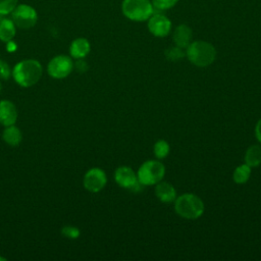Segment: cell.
<instances>
[{
    "instance_id": "obj_8",
    "label": "cell",
    "mask_w": 261,
    "mask_h": 261,
    "mask_svg": "<svg viewBox=\"0 0 261 261\" xmlns=\"http://www.w3.org/2000/svg\"><path fill=\"white\" fill-rule=\"evenodd\" d=\"M107 182V176L103 169L94 167L89 169L85 176H84V187L86 190L92 193H97L103 190V188L106 186Z\"/></svg>"
},
{
    "instance_id": "obj_15",
    "label": "cell",
    "mask_w": 261,
    "mask_h": 261,
    "mask_svg": "<svg viewBox=\"0 0 261 261\" xmlns=\"http://www.w3.org/2000/svg\"><path fill=\"white\" fill-rule=\"evenodd\" d=\"M2 138L6 144H8L9 146L15 147V146L19 145V143L21 142L22 135H21L20 129L17 126H15L14 124H12V125H8L5 127V129L3 130V134H2Z\"/></svg>"
},
{
    "instance_id": "obj_20",
    "label": "cell",
    "mask_w": 261,
    "mask_h": 261,
    "mask_svg": "<svg viewBox=\"0 0 261 261\" xmlns=\"http://www.w3.org/2000/svg\"><path fill=\"white\" fill-rule=\"evenodd\" d=\"M169 153V144L164 140H158L154 145V154L157 158H165Z\"/></svg>"
},
{
    "instance_id": "obj_16",
    "label": "cell",
    "mask_w": 261,
    "mask_h": 261,
    "mask_svg": "<svg viewBox=\"0 0 261 261\" xmlns=\"http://www.w3.org/2000/svg\"><path fill=\"white\" fill-rule=\"evenodd\" d=\"M16 25L12 19L3 18L0 20V40L2 42H9L13 40L16 33Z\"/></svg>"
},
{
    "instance_id": "obj_18",
    "label": "cell",
    "mask_w": 261,
    "mask_h": 261,
    "mask_svg": "<svg viewBox=\"0 0 261 261\" xmlns=\"http://www.w3.org/2000/svg\"><path fill=\"white\" fill-rule=\"evenodd\" d=\"M251 175V167L249 165L242 164L238 166L232 174V178L237 184H245Z\"/></svg>"
},
{
    "instance_id": "obj_23",
    "label": "cell",
    "mask_w": 261,
    "mask_h": 261,
    "mask_svg": "<svg viewBox=\"0 0 261 261\" xmlns=\"http://www.w3.org/2000/svg\"><path fill=\"white\" fill-rule=\"evenodd\" d=\"M61 234L64 237V238H67V239H71V240H74V239H77L81 234V231L80 229L76 227V226H72V225H65L61 228Z\"/></svg>"
},
{
    "instance_id": "obj_19",
    "label": "cell",
    "mask_w": 261,
    "mask_h": 261,
    "mask_svg": "<svg viewBox=\"0 0 261 261\" xmlns=\"http://www.w3.org/2000/svg\"><path fill=\"white\" fill-rule=\"evenodd\" d=\"M164 55H165L166 59H168V60L177 61L186 55V52L184 51L182 48L174 45V46L166 48L165 51H164Z\"/></svg>"
},
{
    "instance_id": "obj_1",
    "label": "cell",
    "mask_w": 261,
    "mask_h": 261,
    "mask_svg": "<svg viewBox=\"0 0 261 261\" xmlns=\"http://www.w3.org/2000/svg\"><path fill=\"white\" fill-rule=\"evenodd\" d=\"M42 65L35 59L19 61L12 69V76L17 85L29 88L37 84L42 76Z\"/></svg>"
},
{
    "instance_id": "obj_28",
    "label": "cell",
    "mask_w": 261,
    "mask_h": 261,
    "mask_svg": "<svg viewBox=\"0 0 261 261\" xmlns=\"http://www.w3.org/2000/svg\"><path fill=\"white\" fill-rule=\"evenodd\" d=\"M6 260V258H4V257H0V261H5Z\"/></svg>"
},
{
    "instance_id": "obj_21",
    "label": "cell",
    "mask_w": 261,
    "mask_h": 261,
    "mask_svg": "<svg viewBox=\"0 0 261 261\" xmlns=\"http://www.w3.org/2000/svg\"><path fill=\"white\" fill-rule=\"evenodd\" d=\"M18 0H0V15L11 13L16 7Z\"/></svg>"
},
{
    "instance_id": "obj_29",
    "label": "cell",
    "mask_w": 261,
    "mask_h": 261,
    "mask_svg": "<svg viewBox=\"0 0 261 261\" xmlns=\"http://www.w3.org/2000/svg\"><path fill=\"white\" fill-rule=\"evenodd\" d=\"M1 89H2V86H1V83H0V92H1Z\"/></svg>"
},
{
    "instance_id": "obj_17",
    "label": "cell",
    "mask_w": 261,
    "mask_h": 261,
    "mask_svg": "<svg viewBox=\"0 0 261 261\" xmlns=\"http://www.w3.org/2000/svg\"><path fill=\"white\" fill-rule=\"evenodd\" d=\"M245 163L250 167H256L261 164V146L253 145L245 153Z\"/></svg>"
},
{
    "instance_id": "obj_6",
    "label": "cell",
    "mask_w": 261,
    "mask_h": 261,
    "mask_svg": "<svg viewBox=\"0 0 261 261\" xmlns=\"http://www.w3.org/2000/svg\"><path fill=\"white\" fill-rule=\"evenodd\" d=\"M11 18L17 28L27 30L36 24L38 15L35 8H33L32 6L27 4H20L16 5V7L12 10Z\"/></svg>"
},
{
    "instance_id": "obj_25",
    "label": "cell",
    "mask_w": 261,
    "mask_h": 261,
    "mask_svg": "<svg viewBox=\"0 0 261 261\" xmlns=\"http://www.w3.org/2000/svg\"><path fill=\"white\" fill-rule=\"evenodd\" d=\"M73 66L75 67V69L79 71V72H85L87 69H88V64L87 62L84 60V58H80V59H76V62L73 64Z\"/></svg>"
},
{
    "instance_id": "obj_5",
    "label": "cell",
    "mask_w": 261,
    "mask_h": 261,
    "mask_svg": "<svg viewBox=\"0 0 261 261\" xmlns=\"http://www.w3.org/2000/svg\"><path fill=\"white\" fill-rule=\"evenodd\" d=\"M165 175V167L158 160L145 161L139 168L137 176L143 186L156 185L162 180Z\"/></svg>"
},
{
    "instance_id": "obj_24",
    "label": "cell",
    "mask_w": 261,
    "mask_h": 261,
    "mask_svg": "<svg viewBox=\"0 0 261 261\" xmlns=\"http://www.w3.org/2000/svg\"><path fill=\"white\" fill-rule=\"evenodd\" d=\"M11 74L10 67L8 63L2 59H0V79L1 80H7Z\"/></svg>"
},
{
    "instance_id": "obj_11",
    "label": "cell",
    "mask_w": 261,
    "mask_h": 261,
    "mask_svg": "<svg viewBox=\"0 0 261 261\" xmlns=\"http://www.w3.org/2000/svg\"><path fill=\"white\" fill-rule=\"evenodd\" d=\"M17 119V110L15 105L8 100L0 101V123L4 126L12 125Z\"/></svg>"
},
{
    "instance_id": "obj_13",
    "label": "cell",
    "mask_w": 261,
    "mask_h": 261,
    "mask_svg": "<svg viewBox=\"0 0 261 261\" xmlns=\"http://www.w3.org/2000/svg\"><path fill=\"white\" fill-rule=\"evenodd\" d=\"M156 197L163 203L173 202L176 198V191L174 187L167 181H159L155 187Z\"/></svg>"
},
{
    "instance_id": "obj_2",
    "label": "cell",
    "mask_w": 261,
    "mask_h": 261,
    "mask_svg": "<svg viewBox=\"0 0 261 261\" xmlns=\"http://www.w3.org/2000/svg\"><path fill=\"white\" fill-rule=\"evenodd\" d=\"M186 55L190 62L198 67L212 64L216 58V49L206 41H194L186 48Z\"/></svg>"
},
{
    "instance_id": "obj_9",
    "label": "cell",
    "mask_w": 261,
    "mask_h": 261,
    "mask_svg": "<svg viewBox=\"0 0 261 261\" xmlns=\"http://www.w3.org/2000/svg\"><path fill=\"white\" fill-rule=\"evenodd\" d=\"M147 25H148L149 32L153 36L163 38L170 33L172 23H171L170 19L163 13H155L154 12L148 18Z\"/></svg>"
},
{
    "instance_id": "obj_7",
    "label": "cell",
    "mask_w": 261,
    "mask_h": 261,
    "mask_svg": "<svg viewBox=\"0 0 261 261\" xmlns=\"http://www.w3.org/2000/svg\"><path fill=\"white\" fill-rule=\"evenodd\" d=\"M73 69L72 59L66 55H57L53 57L47 66L49 75L54 79H64Z\"/></svg>"
},
{
    "instance_id": "obj_27",
    "label": "cell",
    "mask_w": 261,
    "mask_h": 261,
    "mask_svg": "<svg viewBox=\"0 0 261 261\" xmlns=\"http://www.w3.org/2000/svg\"><path fill=\"white\" fill-rule=\"evenodd\" d=\"M6 48H7V51H9V52H13V51L17 48V46H16V44L11 40V41L7 42V46H6Z\"/></svg>"
},
{
    "instance_id": "obj_12",
    "label": "cell",
    "mask_w": 261,
    "mask_h": 261,
    "mask_svg": "<svg viewBox=\"0 0 261 261\" xmlns=\"http://www.w3.org/2000/svg\"><path fill=\"white\" fill-rule=\"evenodd\" d=\"M192 36H193V33L191 28L188 24L181 23V24H178L173 31L172 40L174 42V45L182 49H186L192 42Z\"/></svg>"
},
{
    "instance_id": "obj_10",
    "label": "cell",
    "mask_w": 261,
    "mask_h": 261,
    "mask_svg": "<svg viewBox=\"0 0 261 261\" xmlns=\"http://www.w3.org/2000/svg\"><path fill=\"white\" fill-rule=\"evenodd\" d=\"M114 179L121 188L135 191L141 185L135 171L128 166H120L114 172Z\"/></svg>"
},
{
    "instance_id": "obj_14",
    "label": "cell",
    "mask_w": 261,
    "mask_h": 261,
    "mask_svg": "<svg viewBox=\"0 0 261 261\" xmlns=\"http://www.w3.org/2000/svg\"><path fill=\"white\" fill-rule=\"evenodd\" d=\"M91 50V45L89 41L85 38H77L73 40L69 47L70 56L74 59H80L86 57Z\"/></svg>"
},
{
    "instance_id": "obj_26",
    "label": "cell",
    "mask_w": 261,
    "mask_h": 261,
    "mask_svg": "<svg viewBox=\"0 0 261 261\" xmlns=\"http://www.w3.org/2000/svg\"><path fill=\"white\" fill-rule=\"evenodd\" d=\"M255 136H256L257 140L259 141V143L261 144V119L258 120V122L255 126Z\"/></svg>"
},
{
    "instance_id": "obj_3",
    "label": "cell",
    "mask_w": 261,
    "mask_h": 261,
    "mask_svg": "<svg viewBox=\"0 0 261 261\" xmlns=\"http://www.w3.org/2000/svg\"><path fill=\"white\" fill-rule=\"evenodd\" d=\"M204 203L201 198L192 193H186L174 200V210L182 218L197 219L204 212Z\"/></svg>"
},
{
    "instance_id": "obj_22",
    "label": "cell",
    "mask_w": 261,
    "mask_h": 261,
    "mask_svg": "<svg viewBox=\"0 0 261 261\" xmlns=\"http://www.w3.org/2000/svg\"><path fill=\"white\" fill-rule=\"evenodd\" d=\"M178 0H151L155 9L158 10H167L172 8Z\"/></svg>"
},
{
    "instance_id": "obj_4",
    "label": "cell",
    "mask_w": 261,
    "mask_h": 261,
    "mask_svg": "<svg viewBox=\"0 0 261 261\" xmlns=\"http://www.w3.org/2000/svg\"><path fill=\"white\" fill-rule=\"evenodd\" d=\"M151 0H123L121 11L123 15L134 21H145L154 13Z\"/></svg>"
}]
</instances>
